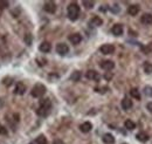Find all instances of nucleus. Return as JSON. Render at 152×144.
<instances>
[{
    "label": "nucleus",
    "mask_w": 152,
    "mask_h": 144,
    "mask_svg": "<svg viewBox=\"0 0 152 144\" xmlns=\"http://www.w3.org/2000/svg\"><path fill=\"white\" fill-rule=\"evenodd\" d=\"M50 109H52V102L49 98H45L40 102V106H39L38 110H37V114L41 117H46L50 114Z\"/></svg>",
    "instance_id": "nucleus-1"
},
{
    "label": "nucleus",
    "mask_w": 152,
    "mask_h": 144,
    "mask_svg": "<svg viewBox=\"0 0 152 144\" xmlns=\"http://www.w3.org/2000/svg\"><path fill=\"white\" fill-rule=\"evenodd\" d=\"M67 15L69 20L72 21H76L78 19V15H80V7L76 2H72L69 4L68 8H67Z\"/></svg>",
    "instance_id": "nucleus-2"
},
{
    "label": "nucleus",
    "mask_w": 152,
    "mask_h": 144,
    "mask_svg": "<svg viewBox=\"0 0 152 144\" xmlns=\"http://www.w3.org/2000/svg\"><path fill=\"white\" fill-rule=\"evenodd\" d=\"M46 87L43 86V84H41V83H37L33 88H32V91H31V94H32V96L33 97H42L45 94H46Z\"/></svg>",
    "instance_id": "nucleus-3"
},
{
    "label": "nucleus",
    "mask_w": 152,
    "mask_h": 144,
    "mask_svg": "<svg viewBox=\"0 0 152 144\" xmlns=\"http://www.w3.org/2000/svg\"><path fill=\"white\" fill-rule=\"evenodd\" d=\"M43 10L47 12V13H50V14H54L56 12V4L54 1H46L45 5H43Z\"/></svg>",
    "instance_id": "nucleus-4"
},
{
    "label": "nucleus",
    "mask_w": 152,
    "mask_h": 144,
    "mask_svg": "<svg viewBox=\"0 0 152 144\" xmlns=\"http://www.w3.org/2000/svg\"><path fill=\"white\" fill-rule=\"evenodd\" d=\"M101 53L104 55H110L115 52V46L114 45H110V43H105V45H102L101 48H99Z\"/></svg>",
    "instance_id": "nucleus-5"
},
{
    "label": "nucleus",
    "mask_w": 152,
    "mask_h": 144,
    "mask_svg": "<svg viewBox=\"0 0 152 144\" xmlns=\"http://www.w3.org/2000/svg\"><path fill=\"white\" fill-rule=\"evenodd\" d=\"M99 66H101V68H102V69H104V71L109 72V71L114 69L115 63H114V61H111V60H104V61H102V62L99 63Z\"/></svg>",
    "instance_id": "nucleus-6"
},
{
    "label": "nucleus",
    "mask_w": 152,
    "mask_h": 144,
    "mask_svg": "<svg viewBox=\"0 0 152 144\" xmlns=\"http://www.w3.org/2000/svg\"><path fill=\"white\" fill-rule=\"evenodd\" d=\"M56 52L57 54L60 55H66L68 54V52H69V47L66 43H58L56 46Z\"/></svg>",
    "instance_id": "nucleus-7"
},
{
    "label": "nucleus",
    "mask_w": 152,
    "mask_h": 144,
    "mask_svg": "<svg viewBox=\"0 0 152 144\" xmlns=\"http://www.w3.org/2000/svg\"><path fill=\"white\" fill-rule=\"evenodd\" d=\"M123 32H124V28H123V26L121 24H116L111 28V33L116 36H121L123 34Z\"/></svg>",
    "instance_id": "nucleus-8"
},
{
    "label": "nucleus",
    "mask_w": 152,
    "mask_h": 144,
    "mask_svg": "<svg viewBox=\"0 0 152 144\" xmlns=\"http://www.w3.org/2000/svg\"><path fill=\"white\" fill-rule=\"evenodd\" d=\"M26 91V86L22 83V82H18L15 84V88H14V93L17 95H23Z\"/></svg>",
    "instance_id": "nucleus-9"
},
{
    "label": "nucleus",
    "mask_w": 152,
    "mask_h": 144,
    "mask_svg": "<svg viewBox=\"0 0 152 144\" xmlns=\"http://www.w3.org/2000/svg\"><path fill=\"white\" fill-rule=\"evenodd\" d=\"M39 49H40V52H42V53H49L50 49H52V45H50L49 42L45 41V42H42V43L39 46Z\"/></svg>",
    "instance_id": "nucleus-10"
},
{
    "label": "nucleus",
    "mask_w": 152,
    "mask_h": 144,
    "mask_svg": "<svg viewBox=\"0 0 152 144\" xmlns=\"http://www.w3.org/2000/svg\"><path fill=\"white\" fill-rule=\"evenodd\" d=\"M69 41L73 45H78L82 41V36H81V34H78V33H74V34L69 35Z\"/></svg>",
    "instance_id": "nucleus-11"
},
{
    "label": "nucleus",
    "mask_w": 152,
    "mask_h": 144,
    "mask_svg": "<svg viewBox=\"0 0 152 144\" xmlns=\"http://www.w3.org/2000/svg\"><path fill=\"white\" fill-rule=\"evenodd\" d=\"M122 108L124 109V110H129V109H131L132 108V106H133V103H132V101L130 100V98H128V97H125V98H123L122 100Z\"/></svg>",
    "instance_id": "nucleus-12"
},
{
    "label": "nucleus",
    "mask_w": 152,
    "mask_h": 144,
    "mask_svg": "<svg viewBox=\"0 0 152 144\" xmlns=\"http://www.w3.org/2000/svg\"><path fill=\"white\" fill-rule=\"evenodd\" d=\"M91 129H93V124H91L90 122H84V123H82V124L80 126V130H81L83 134H88Z\"/></svg>",
    "instance_id": "nucleus-13"
},
{
    "label": "nucleus",
    "mask_w": 152,
    "mask_h": 144,
    "mask_svg": "<svg viewBox=\"0 0 152 144\" xmlns=\"http://www.w3.org/2000/svg\"><path fill=\"white\" fill-rule=\"evenodd\" d=\"M86 76L89 80H95V81L99 80V75H98V73L96 72V71H88V72L86 73Z\"/></svg>",
    "instance_id": "nucleus-14"
},
{
    "label": "nucleus",
    "mask_w": 152,
    "mask_h": 144,
    "mask_svg": "<svg viewBox=\"0 0 152 144\" xmlns=\"http://www.w3.org/2000/svg\"><path fill=\"white\" fill-rule=\"evenodd\" d=\"M140 21L144 24V25H152V14L150 13H145L142 15Z\"/></svg>",
    "instance_id": "nucleus-15"
},
{
    "label": "nucleus",
    "mask_w": 152,
    "mask_h": 144,
    "mask_svg": "<svg viewBox=\"0 0 152 144\" xmlns=\"http://www.w3.org/2000/svg\"><path fill=\"white\" fill-rule=\"evenodd\" d=\"M138 12H139V6H138V5H131V6L128 7V13H129L130 15H132V17L137 15Z\"/></svg>",
    "instance_id": "nucleus-16"
},
{
    "label": "nucleus",
    "mask_w": 152,
    "mask_h": 144,
    "mask_svg": "<svg viewBox=\"0 0 152 144\" xmlns=\"http://www.w3.org/2000/svg\"><path fill=\"white\" fill-rule=\"evenodd\" d=\"M136 138H137L139 142L145 143V142H148V141H149V135H148V134H145V132H138V134L136 135Z\"/></svg>",
    "instance_id": "nucleus-17"
},
{
    "label": "nucleus",
    "mask_w": 152,
    "mask_h": 144,
    "mask_svg": "<svg viewBox=\"0 0 152 144\" xmlns=\"http://www.w3.org/2000/svg\"><path fill=\"white\" fill-rule=\"evenodd\" d=\"M103 142L105 144H114L115 143V137L111 135V134H105L103 135Z\"/></svg>",
    "instance_id": "nucleus-18"
},
{
    "label": "nucleus",
    "mask_w": 152,
    "mask_h": 144,
    "mask_svg": "<svg viewBox=\"0 0 152 144\" xmlns=\"http://www.w3.org/2000/svg\"><path fill=\"white\" fill-rule=\"evenodd\" d=\"M103 24V20L99 18V17H94V18L90 20V25L94 26V27H98V26H102Z\"/></svg>",
    "instance_id": "nucleus-19"
},
{
    "label": "nucleus",
    "mask_w": 152,
    "mask_h": 144,
    "mask_svg": "<svg viewBox=\"0 0 152 144\" xmlns=\"http://www.w3.org/2000/svg\"><path fill=\"white\" fill-rule=\"evenodd\" d=\"M124 126H125V129H128V130H133V129L136 128V124H134V122L131 121V120H126V121L124 122Z\"/></svg>",
    "instance_id": "nucleus-20"
},
{
    "label": "nucleus",
    "mask_w": 152,
    "mask_h": 144,
    "mask_svg": "<svg viewBox=\"0 0 152 144\" xmlns=\"http://www.w3.org/2000/svg\"><path fill=\"white\" fill-rule=\"evenodd\" d=\"M23 41H25V43H26L27 46H31L32 42H33V36H32V34H29V33L25 34V36H23Z\"/></svg>",
    "instance_id": "nucleus-21"
},
{
    "label": "nucleus",
    "mask_w": 152,
    "mask_h": 144,
    "mask_svg": "<svg viewBox=\"0 0 152 144\" xmlns=\"http://www.w3.org/2000/svg\"><path fill=\"white\" fill-rule=\"evenodd\" d=\"M81 76H82L81 72L76 71V72H74L73 74H72V76H70V80H72V81H74V82H77V81H80Z\"/></svg>",
    "instance_id": "nucleus-22"
},
{
    "label": "nucleus",
    "mask_w": 152,
    "mask_h": 144,
    "mask_svg": "<svg viewBox=\"0 0 152 144\" xmlns=\"http://www.w3.org/2000/svg\"><path fill=\"white\" fill-rule=\"evenodd\" d=\"M35 142H37V144H48L47 138H46L45 135H39L37 137V140H35Z\"/></svg>",
    "instance_id": "nucleus-23"
},
{
    "label": "nucleus",
    "mask_w": 152,
    "mask_h": 144,
    "mask_svg": "<svg viewBox=\"0 0 152 144\" xmlns=\"http://www.w3.org/2000/svg\"><path fill=\"white\" fill-rule=\"evenodd\" d=\"M130 95L132 96L133 98H136V100H140V93L138 91L137 88H132V89L130 90Z\"/></svg>",
    "instance_id": "nucleus-24"
},
{
    "label": "nucleus",
    "mask_w": 152,
    "mask_h": 144,
    "mask_svg": "<svg viewBox=\"0 0 152 144\" xmlns=\"http://www.w3.org/2000/svg\"><path fill=\"white\" fill-rule=\"evenodd\" d=\"M82 4H83V6H84L87 10H91V8L95 6V2H94V1H89V0H84Z\"/></svg>",
    "instance_id": "nucleus-25"
},
{
    "label": "nucleus",
    "mask_w": 152,
    "mask_h": 144,
    "mask_svg": "<svg viewBox=\"0 0 152 144\" xmlns=\"http://www.w3.org/2000/svg\"><path fill=\"white\" fill-rule=\"evenodd\" d=\"M144 72L146 74H152V63L144 62Z\"/></svg>",
    "instance_id": "nucleus-26"
},
{
    "label": "nucleus",
    "mask_w": 152,
    "mask_h": 144,
    "mask_svg": "<svg viewBox=\"0 0 152 144\" xmlns=\"http://www.w3.org/2000/svg\"><path fill=\"white\" fill-rule=\"evenodd\" d=\"M144 93H145V95H146V96L152 97V87L151 86H146V87L144 88Z\"/></svg>",
    "instance_id": "nucleus-27"
},
{
    "label": "nucleus",
    "mask_w": 152,
    "mask_h": 144,
    "mask_svg": "<svg viewBox=\"0 0 152 144\" xmlns=\"http://www.w3.org/2000/svg\"><path fill=\"white\" fill-rule=\"evenodd\" d=\"M7 7H8V1H4V0H0V10L7 8Z\"/></svg>",
    "instance_id": "nucleus-28"
},
{
    "label": "nucleus",
    "mask_w": 152,
    "mask_h": 144,
    "mask_svg": "<svg viewBox=\"0 0 152 144\" xmlns=\"http://www.w3.org/2000/svg\"><path fill=\"white\" fill-rule=\"evenodd\" d=\"M12 81H13V79H11V77H6V79H4V80H2V83H5L6 86H10Z\"/></svg>",
    "instance_id": "nucleus-29"
},
{
    "label": "nucleus",
    "mask_w": 152,
    "mask_h": 144,
    "mask_svg": "<svg viewBox=\"0 0 152 144\" xmlns=\"http://www.w3.org/2000/svg\"><path fill=\"white\" fill-rule=\"evenodd\" d=\"M104 79H105L107 81H110V80L113 79V74H111V73H105V74H104Z\"/></svg>",
    "instance_id": "nucleus-30"
},
{
    "label": "nucleus",
    "mask_w": 152,
    "mask_h": 144,
    "mask_svg": "<svg viewBox=\"0 0 152 144\" xmlns=\"http://www.w3.org/2000/svg\"><path fill=\"white\" fill-rule=\"evenodd\" d=\"M95 90L97 91V93H105L107 90H108V87H103V88H95Z\"/></svg>",
    "instance_id": "nucleus-31"
},
{
    "label": "nucleus",
    "mask_w": 152,
    "mask_h": 144,
    "mask_svg": "<svg viewBox=\"0 0 152 144\" xmlns=\"http://www.w3.org/2000/svg\"><path fill=\"white\" fill-rule=\"evenodd\" d=\"M0 135H7V130L5 126H0Z\"/></svg>",
    "instance_id": "nucleus-32"
},
{
    "label": "nucleus",
    "mask_w": 152,
    "mask_h": 144,
    "mask_svg": "<svg viewBox=\"0 0 152 144\" xmlns=\"http://www.w3.org/2000/svg\"><path fill=\"white\" fill-rule=\"evenodd\" d=\"M146 109H148V110H150V111H152V101L146 104Z\"/></svg>",
    "instance_id": "nucleus-33"
},
{
    "label": "nucleus",
    "mask_w": 152,
    "mask_h": 144,
    "mask_svg": "<svg viewBox=\"0 0 152 144\" xmlns=\"http://www.w3.org/2000/svg\"><path fill=\"white\" fill-rule=\"evenodd\" d=\"M54 144H66L63 141H61V140H56V141H54Z\"/></svg>",
    "instance_id": "nucleus-34"
},
{
    "label": "nucleus",
    "mask_w": 152,
    "mask_h": 144,
    "mask_svg": "<svg viewBox=\"0 0 152 144\" xmlns=\"http://www.w3.org/2000/svg\"><path fill=\"white\" fill-rule=\"evenodd\" d=\"M2 106H4V102H2V100L0 98V109L2 108Z\"/></svg>",
    "instance_id": "nucleus-35"
},
{
    "label": "nucleus",
    "mask_w": 152,
    "mask_h": 144,
    "mask_svg": "<svg viewBox=\"0 0 152 144\" xmlns=\"http://www.w3.org/2000/svg\"><path fill=\"white\" fill-rule=\"evenodd\" d=\"M123 144H126V143H123Z\"/></svg>",
    "instance_id": "nucleus-36"
}]
</instances>
